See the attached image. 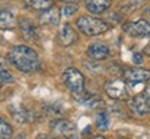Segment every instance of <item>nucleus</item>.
Wrapping results in <instances>:
<instances>
[{"label":"nucleus","mask_w":150,"mask_h":139,"mask_svg":"<svg viewBox=\"0 0 150 139\" xmlns=\"http://www.w3.org/2000/svg\"><path fill=\"white\" fill-rule=\"evenodd\" d=\"M8 61L21 72H35L40 68V59L29 46L17 45L8 52Z\"/></svg>","instance_id":"f257e3e1"},{"label":"nucleus","mask_w":150,"mask_h":139,"mask_svg":"<svg viewBox=\"0 0 150 139\" xmlns=\"http://www.w3.org/2000/svg\"><path fill=\"white\" fill-rule=\"evenodd\" d=\"M75 25L78 28L81 33H83L85 36H96V35H102V33L107 32L110 29L106 21H103L97 17L92 16H81L75 22Z\"/></svg>","instance_id":"f03ea898"},{"label":"nucleus","mask_w":150,"mask_h":139,"mask_svg":"<svg viewBox=\"0 0 150 139\" xmlns=\"http://www.w3.org/2000/svg\"><path fill=\"white\" fill-rule=\"evenodd\" d=\"M61 79L76 99H79L85 93V77L78 68L75 67L65 68L61 75Z\"/></svg>","instance_id":"7ed1b4c3"},{"label":"nucleus","mask_w":150,"mask_h":139,"mask_svg":"<svg viewBox=\"0 0 150 139\" xmlns=\"http://www.w3.org/2000/svg\"><path fill=\"white\" fill-rule=\"evenodd\" d=\"M104 92L107 93L108 97H111L114 100H127L129 96L127 82L120 79V78L107 81L106 85H104Z\"/></svg>","instance_id":"20e7f679"},{"label":"nucleus","mask_w":150,"mask_h":139,"mask_svg":"<svg viewBox=\"0 0 150 139\" xmlns=\"http://www.w3.org/2000/svg\"><path fill=\"white\" fill-rule=\"evenodd\" d=\"M50 129L54 136L63 139H71L76 132V127L68 120L64 118H56L50 123Z\"/></svg>","instance_id":"39448f33"},{"label":"nucleus","mask_w":150,"mask_h":139,"mask_svg":"<svg viewBox=\"0 0 150 139\" xmlns=\"http://www.w3.org/2000/svg\"><path fill=\"white\" fill-rule=\"evenodd\" d=\"M124 32L132 38H149L150 36V21L147 20H136L124 24Z\"/></svg>","instance_id":"423d86ee"},{"label":"nucleus","mask_w":150,"mask_h":139,"mask_svg":"<svg viewBox=\"0 0 150 139\" xmlns=\"http://www.w3.org/2000/svg\"><path fill=\"white\" fill-rule=\"evenodd\" d=\"M17 25L20 28V32H21L22 38L25 40L29 42H36L40 38V32H39V28L32 20L29 18H20L17 21Z\"/></svg>","instance_id":"0eeeda50"},{"label":"nucleus","mask_w":150,"mask_h":139,"mask_svg":"<svg viewBox=\"0 0 150 139\" xmlns=\"http://www.w3.org/2000/svg\"><path fill=\"white\" fill-rule=\"evenodd\" d=\"M124 79L129 84H143L150 79V70L142 67L127 68L124 71Z\"/></svg>","instance_id":"6e6552de"},{"label":"nucleus","mask_w":150,"mask_h":139,"mask_svg":"<svg viewBox=\"0 0 150 139\" xmlns=\"http://www.w3.org/2000/svg\"><path fill=\"white\" fill-rule=\"evenodd\" d=\"M128 107L135 116L142 117V116H146L150 113V100L145 95H136L132 99H129Z\"/></svg>","instance_id":"1a4fd4ad"},{"label":"nucleus","mask_w":150,"mask_h":139,"mask_svg":"<svg viewBox=\"0 0 150 139\" xmlns=\"http://www.w3.org/2000/svg\"><path fill=\"white\" fill-rule=\"evenodd\" d=\"M61 10H60L57 6H52L46 10L40 11V16H39V22L42 25H47V27H56L59 25L60 22V17H61Z\"/></svg>","instance_id":"9d476101"},{"label":"nucleus","mask_w":150,"mask_h":139,"mask_svg":"<svg viewBox=\"0 0 150 139\" xmlns=\"http://www.w3.org/2000/svg\"><path fill=\"white\" fill-rule=\"evenodd\" d=\"M88 56L93 61H103L110 57V48L103 42H95L88 48Z\"/></svg>","instance_id":"9b49d317"},{"label":"nucleus","mask_w":150,"mask_h":139,"mask_svg":"<svg viewBox=\"0 0 150 139\" xmlns=\"http://www.w3.org/2000/svg\"><path fill=\"white\" fill-rule=\"evenodd\" d=\"M78 40V33L74 28L71 27V24H64L59 32V43L64 48L72 46Z\"/></svg>","instance_id":"f8f14e48"},{"label":"nucleus","mask_w":150,"mask_h":139,"mask_svg":"<svg viewBox=\"0 0 150 139\" xmlns=\"http://www.w3.org/2000/svg\"><path fill=\"white\" fill-rule=\"evenodd\" d=\"M85 7L92 14H103L111 7L112 0H83Z\"/></svg>","instance_id":"ddd939ff"},{"label":"nucleus","mask_w":150,"mask_h":139,"mask_svg":"<svg viewBox=\"0 0 150 139\" xmlns=\"http://www.w3.org/2000/svg\"><path fill=\"white\" fill-rule=\"evenodd\" d=\"M83 106L91 107V109H95V110H99V109H103L106 106V103L99 95H92V93H83L82 96L78 99Z\"/></svg>","instance_id":"4468645a"},{"label":"nucleus","mask_w":150,"mask_h":139,"mask_svg":"<svg viewBox=\"0 0 150 139\" xmlns=\"http://www.w3.org/2000/svg\"><path fill=\"white\" fill-rule=\"evenodd\" d=\"M17 27L16 16L8 10H0V29H14Z\"/></svg>","instance_id":"2eb2a0df"},{"label":"nucleus","mask_w":150,"mask_h":139,"mask_svg":"<svg viewBox=\"0 0 150 139\" xmlns=\"http://www.w3.org/2000/svg\"><path fill=\"white\" fill-rule=\"evenodd\" d=\"M13 118L16 120L17 123L20 124H25V123H31L33 120V114L28 109L22 106H17L16 109H13Z\"/></svg>","instance_id":"dca6fc26"},{"label":"nucleus","mask_w":150,"mask_h":139,"mask_svg":"<svg viewBox=\"0 0 150 139\" xmlns=\"http://www.w3.org/2000/svg\"><path fill=\"white\" fill-rule=\"evenodd\" d=\"M0 78L6 84L14 82V77L10 72V67H8V59H6L3 54H0Z\"/></svg>","instance_id":"f3484780"},{"label":"nucleus","mask_w":150,"mask_h":139,"mask_svg":"<svg viewBox=\"0 0 150 139\" xmlns=\"http://www.w3.org/2000/svg\"><path fill=\"white\" fill-rule=\"evenodd\" d=\"M54 0H24V4L27 6L28 9L35 11H43L53 6Z\"/></svg>","instance_id":"a211bd4d"},{"label":"nucleus","mask_w":150,"mask_h":139,"mask_svg":"<svg viewBox=\"0 0 150 139\" xmlns=\"http://www.w3.org/2000/svg\"><path fill=\"white\" fill-rule=\"evenodd\" d=\"M13 136V128L3 117H0V139H10Z\"/></svg>","instance_id":"6ab92c4d"},{"label":"nucleus","mask_w":150,"mask_h":139,"mask_svg":"<svg viewBox=\"0 0 150 139\" xmlns=\"http://www.w3.org/2000/svg\"><path fill=\"white\" fill-rule=\"evenodd\" d=\"M108 124H110V120H108V116L107 113H99L97 114V118H96V127L100 131H107L108 129Z\"/></svg>","instance_id":"aec40b11"},{"label":"nucleus","mask_w":150,"mask_h":139,"mask_svg":"<svg viewBox=\"0 0 150 139\" xmlns=\"http://www.w3.org/2000/svg\"><path fill=\"white\" fill-rule=\"evenodd\" d=\"M78 11V6L76 4H67L63 7V10H61V13H63V16L64 17H72Z\"/></svg>","instance_id":"412c9836"},{"label":"nucleus","mask_w":150,"mask_h":139,"mask_svg":"<svg viewBox=\"0 0 150 139\" xmlns=\"http://www.w3.org/2000/svg\"><path fill=\"white\" fill-rule=\"evenodd\" d=\"M134 63L135 64H142L143 63V54L142 53H134Z\"/></svg>","instance_id":"4be33fe9"},{"label":"nucleus","mask_w":150,"mask_h":139,"mask_svg":"<svg viewBox=\"0 0 150 139\" xmlns=\"http://www.w3.org/2000/svg\"><path fill=\"white\" fill-rule=\"evenodd\" d=\"M38 139H57L56 136H49V135H38Z\"/></svg>","instance_id":"5701e85b"},{"label":"nucleus","mask_w":150,"mask_h":139,"mask_svg":"<svg viewBox=\"0 0 150 139\" xmlns=\"http://www.w3.org/2000/svg\"><path fill=\"white\" fill-rule=\"evenodd\" d=\"M143 53L147 54V56H150V43H147L145 46V50H143Z\"/></svg>","instance_id":"b1692460"},{"label":"nucleus","mask_w":150,"mask_h":139,"mask_svg":"<svg viewBox=\"0 0 150 139\" xmlns=\"http://www.w3.org/2000/svg\"><path fill=\"white\" fill-rule=\"evenodd\" d=\"M63 1H65V3H68V4H78L81 0H63Z\"/></svg>","instance_id":"393cba45"},{"label":"nucleus","mask_w":150,"mask_h":139,"mask_svg":"<svg viewBox=\"0 0 150 139\" xmlns=\"http://www.w3.org/2000/svg\"><path fill=\"white\" fill-rule=\"evenodd\" d=\"M145 96L150 100V86H147V88L145 89Z\"/></svg>","instance_id":"a878e982"},{"label":"nucleus","mask_w":150,"mask_h":139,"mask_svg":"<svg viewBox=\"0 0 150 139\" xmlns=\"http://www.w3.org/2000/svg\"><path fill=\"white\" fill-rule=\"evenodd\" d=\"M145 14H146V17H149V18H150V6L145 9Z\"/></svg>","instance_id":"bb28decb"},{"label":"nucleus","mask_w":150,"mask_h":139,"mask_svg":"<svg viewBox=\"0 0 150 139\" xmlns=\"http://www.w3.org/2000/svg\"><path fill=\"white\" fill-rule=\"evenodd\" d=\"M91 139H106L104 136H93V138H91Z\"/></svg>","instance_id":"cd10ccee"},{"label":"nucleus","mask_w":150,"mask_h":139,"mask_svg":"<svg viewBox=\"0 0 150 139\" xmlns=\"http://www.w3.org/2000/svg\"><path fill=\"white\" fill-rule=\"evenodd\" d=\"M1 85H3V81H1V78H0V88H1Z\"/></svg>","instance_id":"c85d7f7f"},{"label":"nucleus","mask_w":150,"mask_h":139,"mask_svg":"<svg viewBox=\"0 0 150 139\" xmlns=\"http://www.w3.org/2000/svg\"><path fill=\"white\" fill-rule=\"evenodd\" d=\"M120 139H128V138H120Z\"/></svg>","instance_id":"c756f323"},{"label":"nucleus","mask_w":150,"mask_h":139,"mask_svg":"<svg viewBox=\"0 0 150 139\" xmlns=\"http://www.w3.org/2000/svg\"><path fill=\"white\" fill-rule=\"evenodd\" d=\"M59 1H63V0H59Z\"/></svg>","instance_id":"7c9ffc66"}]
</instances>
